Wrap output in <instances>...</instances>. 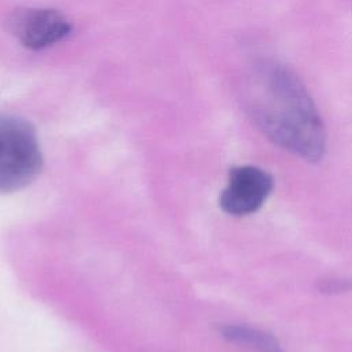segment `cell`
Wrapping results in <instances>:
<instances>
[{"instance_id": "obj_3", "label": "cell", "mask_w": 352, "mask_h": 352, "mask_svg": "<svg viewBox=\"0 0 352 352\" xmlns=\"http://www.w3.org/2000/svg\"><path fill=\"white\" fill-rule=\"evenodd\" d=\"M274 190V177L254 165H239L228 172L219 205L230 216H249L260 210Z\"/></svg>"}, {"instance_id": "obj_6", "label": "cell", "mask_w": 352, "mask_h": 352, "mask_svg": "<svg viewBox=\"0 0 352 352\" xmlns=\"http://www.w3.org/2000/svg\"><path fill=\"white\" fill-rule=\"evenodd\" d=\"M267 352H283V349H282L280 344H278L276 346H274L272 349H270V351H267Z\"/></svg>"}, {"instance_id": "obj_5", "label": "cell", "mask_w": 352, "mask_h": 352, "mask_svg": "<svg viewBox=\"0 0 352 352\" xmlns=\"http://www.w3.org/2000/svg\"><path fill=\"white\" fill-rule=\"evenodd\" d=\"M352 287V283L346 279H338V278H327L319 280V290L322 293H341L346 292Z\"/></svg>"}, {"instance_id": "obj_4", "label": "cell", "mask_w": 352, "mask_h": 352, "mask_svg": "<svg viewBox=\"0 0 352 352\" xmlns=\"http://www.w3.org/2000/svg\"><path fill=\"white\" fill-rule=\"evenodd\" d=\"M7 29L26 48L43 50L62 41L72 32L69 19L54 8H18L7 19Z\"/></svg>"}, {"instance_id": "obj_2", "label": "cell", "mask_w": 352, "mask_h": 352, "mask_svg": "<svg viewBox=\"0 0 352 352\" xmlns=\"http://www.w3.org/2000/svg\"><path fill=\"white\" fill-rule=\"evenodd\" d=\"M41 166L43 155L33 125L18 116L0 113V192L25 188Z\"/></svg>"}, {"instance_id": "obj_1", "label": "cell", "mask_w": 352, "mask_h": 352, "mask_svg": "<svg viewBox=\"0 0 352 352\" xmlns=\"http://www.w3.org/2000/svg\"><path fill=\"white\" fill-rule=\"evenodd\" d=\"M243 106L257 129L278 147L308 162L326 153L323 120L300 77L278 60H258L243 84Z\"/></svg>"}]
</instances>
